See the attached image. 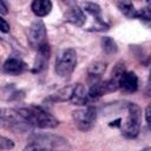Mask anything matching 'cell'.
<instances>
[{
	"instance_id": "obj_1",
	"label": "cell",
	"mask_w": 151,
	"mask_h": 151,
	"mask_svg": "<svg viewBox=\"0 0 151 151\" xmlns=\"http://www.w3.org/2000/svg\"><path fill=\"white\" fill-rule=\"evenodd\" d=\"M21 116L28 122L32 127L39 129H54L59 125L58 119L50 112L37 105H29L26 107L18 109Z\"/></svg>"
},
{
	"instance_id": "obj_2",
	"label": "cell",
	"mask_w": 151,
	"mask_h": 151,
	"mask_svg": "<svg viewBox=\"0 0 151 151\" xmlns=\"http://www.w3.org/2000/svg\"><path fill=\"white\" fill-rule=\"evenodd\" d=\"M127 116L122 129V133L126 138H136L140 130L142 111L140 107L134 103H127L126 105Z\"/></svg>"
},
{
	"instance_id": "obj_3",
	"label": "cell",
	"mask_w": 151,
	"mask_h": 151,
	"mask_svg": "<svg viewBox=\"0 0 151 151\" xmlns=\"http://www.w3.org/2000/svg\"><path fill=\"white\" fill-rule=\"evenodd\" d=\"M1 123L2 126L14 132H27L32 129L21 113L13 109H1Z\"/></svg>"
},
{
	"instance_id": "obj_4",
	"label": "cell",
	"mask_w": 151,
	"mask_h": 151,
	"mask_svg": "<svg viewBox=\"0 0 151 151\" xmlns=\"http://www.w3.org/2000/svg\"><path fill=\"white\" fill-rule=\"evenodd\" d=\"M77 66V53L73 48H65L59 52L55 59V73L60 78H68Z\"/></svg>"
},
{
	"instance_id": "obj_5",
	"label": "cell",
	"mask_w": 151,
	"mask_h": 151,
	"mask_svg": "<svg viewBox=\"0 0 151 151\" xmlns=\"http://www.w3.org/2000/svg\"><path fill=\"white\" fill-rule=\"evenodd\" d=\"M72 118L74 125L80 131H88L93 127L96 119H97V110L93 106H86L84 109L77 110L72 113Z\"/></svg>"
},
{
	"instance_id": "obj_6",
	"label": "cell",
	"mask_w": 151,
	"mask_h": 151,
	"mask_svg": "<svg viewBox=\"0 0 151 151\" xmlns=\"http://www.w3.org/2000/svg\"><path fill=\"white\" fill-rule=\"evenodd\" d=\"M28 42L32 47L39 50L41 46L47 44L46 41V27L45 24L37 19L32 22V25L28 28Z\"/></svg>"
},
{
	"instance_id": "obj_7",
	"label": "cell",
	"mask_w": 151,
	"mask_h": 151,
	"mask_svg": "<svg viewBox=\"0 0 151 151\" xmlns=\"http://www.w3.org/2000/svg\"><path fill=\"white\" fill-rule=\"evenodd\" d=\"M65 20L74 26L81 27L86 21V17L84 11L77 4H71L65 12Z\"/></svg>"
},
{
	"instance_id": "obj_8",
	"label": "cell",
	"mask_w": 151,
	"mask_h": 151,
	"mask_svg": "<svg viewBox=\"0 0 151 151\" xmlns=\"http://www.w3.org/2000/svg\"><path fill=\"white\" fill-rule=\"evenodd\" d=\"M27 68L26 63L17 57H9L8 59H6V61L2 65V71L6 74L9 76H18L21 74Z\"/></svg>"
},
{
	"instance_id": "obj_9",
	"label": "cell",
	"mask_w": 151,
	"mask_h": 151,
	"mask_svg": "<svg viewBox=\"0 0 151 151\" xmlns=\"http://www.w3.org/2000/svg\"><path fill=\"white\" fill-rule=\"evenodd\" d=\"M119 88L124 92L132 93L138 88V78L134 72L124 71L119 76Z\"/></svg>"
},
{
	"instance_id": "obj_10",
	"label": "cell",
	"mask_w": 151,
	"mask_h": 151,
	"mask_svg": "<svg viewBox=\"0 0 151 151\" xmlns=\"http://www.w3.org/2000/svg\"><path fill=\"white\" fill-rule=\"evenodd\" d=\"M87 99H88V93L86 92L84 85L80 83L73 85V91L70 101L73 105H85L87 103Z\"/></svg>"
},
{
	"instance_id": "obj_11",
	"label": "cell",
	"mask_w": 151,
	"mask_h": 151,
	"mask_svg": "<svg viewBox=\"0 0 151 151\" xmlns=\"http://www.w3.org/2000/svg\"><path fill=\"white\" fill-rule=\"evenodd\" d=\"M38 51V54H37V58H35V63H34V68L33 71L34 72H40L41 70L45 68L47 61H48V58H50V46L48 44H45L44 46H41Z\"/></svg>"
},
{
	"instance_id": "obj_12",
	"label": "cell",
	"mask_w": 151,
	"mask_h": 151,
	"mask_svg": "<svg viewBox=\"0 0 151 151\" xmlns=\"http://www.w3.org/2000/svg\"><path fill=\"white\" fill-rule=\"evenodd\" d=\"M31 8H32V12L37 17L42 18V17H46L47 14L51 13L52 2L50 0H34L31 5Z\"/></svg>"
},
{
	"instance_id": "obj_13",
	"label": "cell",
	"mask_w": 151,
	"mask_h": 151,
	"mask_svg": "<svg viewBox=\"0 0 151 151\" xmlns=\"http://www.w3.org/2000/svg\"><path fill=\"white\" fill-rule=\"evenodd\" d=\"M105 70H106V64L100 63V61L94 63L88 67L87 74H88V80H90L91 85L97 83V81H100V77L105 72Z\"/></svg>"
},
{
	"instance_id": "obj_14",
	"label": "cell",
	"mask_w": 151,
	"mask_h": 151,
	"mask_svg": "<svg viewBox=\"0 0 151 151\" xmlns=\"http://www.w3.org/2000/svg\"><path fill=\"white\" fill-rule=\"evenodd\" d=\"M72 91H73V85L72 86H65L60 90H58L57 92H54L53 94H51L48 97V100L51 101H70L71 96H72Z\"/></svg>"
},
{
	"instance_id": "obj_15",
	"label": "cell",
	"mask_w": 151,
	"mask_h": 151,
	"mask_svg": "<svg viewBox=\"0 0 151 151\" xmlns=\"http://www.w3.org/2000/svg\"><path fill=\"white\" fill-rule=\"evenodd\" d=\"M117 6H118L119 11L125 17H127L130 19L137 18V11L138 9L134 8V6H133V4L131 1H119V2H117Z\"/></svg>"
},
{
	"instance_id": "obj_16",
	"label": "cell",
	"mask_w": 151,
	"mask_h": 151,
	"mask_svg": "<svg viewBox=\"0 0 151 151\" xmlns=\"http://www.w3.org/2000/svg\"><path fill=\"white\" fill-rule=\"evenodd\" d=\"M101 47H103L104 52L107 54H114L118 51V46H117L116 41L110 37H104L101 39Z\"/></svg>"
},
{
	"instance_id": "obj_17",
	"label": "cell",
	"mask_w": 151,
	"mask_h": 151,
	"mask_svg": "<svg viewBox=\"0 0 151 151\" xmlns=\"http://www.w3.org/2000/svg\"><path fill=\"white\" fill-rule=\"evenodd\" d=\"M83 7H84V9L87 13H90L92 17H94V20L101 19V17H100L101 9H100V6L98 4H96V2H88L87 1V2H84L83 4Z\"/></svg>"
},
{
	"instance_id": "obj_18",
	"label": "cell",
	"mask_w": 151,
	"mask_h": 151,
	"mask_svg": "<svg viewBox=\"0 0 151 151\" xmlns=\"http://www.w3.org/2000/svg\"><path fill=\"white\" fill-rule=\"evenodd\" d=\"M137 19L143 21H151V8L143 7L137 11Z\"/></svg>"
},
{
	"instance_id": "obj_19",
	"label": "cell",
	"mask_w": 151,
	"mask_h": 151,
	"mask_svg": "<svg viewBox=\"0 0 151 151\" xmlns=\"http://www.w3.org/2000/svg\"><path fill=\"white\" fill-rule=\"evenodd\" d=\"M13 146H14V143L9 138H6L5 136H1V138H0V150L1 151L11 150V149H13Z\"/></svg>"
},
{
	"instance_id": "obj_20",
	"label": "cell",
	"mask_w": 151,
	"mask_h": 151,
	"mask_svg": "<svg viewBox=\"0 0 151 151\" xmlns=\"http://www.w3.org/2000/svg\"><path fill=\"white\" fill-rule=\"evenodd\" d=\"M145 119H146V124H147V127L149 130L151 131V103L146 106L145 109Z\"/></svg>"
},
{
	"instance_id": "obj_21",
	"label": "cell",
	"mask_w": 151,
	"mask_h": 151,
	"mask_svg": "<svg viewBox=\"0 0 151 151\" xmlns=\"http://www.w3.org/2000/svg\"><path fill=\"white\" fill-rule=\"evenodd\" d=\"M0 31L2 32V33H7V32H9V24L1 17L0 18Z\"/></svg>"
},
{
	"instance_id": "obj_22",
	"label": "cell",
	"mask_w": 151,
	"mask_h": 151,
	"mask_svg": "<svg viewBox=\"0 0 151 151\" xmlns=\"http://www.w3.org/2000/svg\"><path fill=\"white\" fill-rule=\"evenodd\" d=\"M7 9H8V7H7L6 2H5V1H2V0H0V13H1V15L7 14V12H8Z\"/></svg>"
},
{
	"instance_id": "obj_23",
	"label": "cell",
	"mask_w": 151,
	"mask_h": 151,
	"mask_svg": "<svg viewBox=\"0 0 151 151\" xmlns=\"http://www.w3.org/2000/svg\"><path fill=\"white\" fill-rule=\"evenodd\" d=\"M149 83L151 84V71H150V76H149Z\"/></svg>"
}]
</instances>
